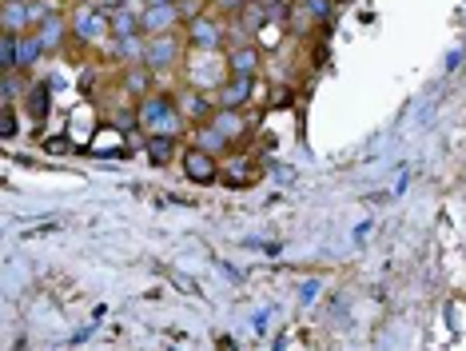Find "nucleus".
<instances>
[{
    "mask_svg": "<svg viewBox=\"0 0 466 351\" xmlns=\"http://www.w3.org/2000/svg\"><path fill=\"white\" fill-rule=\"evenodd\" d=\"M136 108H140V128L147 136H179L187 124L179 100L167 92H147L144 100H136Z\"/></svg>",
    "mask_w": 466,
    "mask_h": 351,
    "instance_id": "1",
    "label": "nucleus"
},
{
    "mask_svg": "<svg viewBox=\"0 0 466 351\" xmlns=\"http://www.w3.org/2000/svg\"><path fill=\"white\" fill-rule=\"evenodd\" d=\"M68 20H72V40H76L80 48H96V45H108L112 40V13L100 8L96 0L76 5V13H68Z\"/></svg>",
    "mask_w": 466,
    "mask_h": 351,
    "instance_id": "2",
    "label": "nucleus"
},
{
    "mask_svg": "<svg viewBox=\"0 0 466 351\" xmlns=\"http://www.w3.org/2000/svg\"><path fill=\"white\" fill-rule=\"evenodd\" d=\"M187 48L196 52H224L228 48V20H219V13H196L187 20Z\"/></svg>",
    "mask_w": 466,
    "mask_h": 351,
    "instance_id": "3",
    "label": "nucleus"
},
{
    "mask_svg": "<svg viewBox=\"0 0 466 351\" xmlns=\"http://www.w3.org/2000/svg\"><path fill=\"white\" fill-rule=\"evenodd\" d=\"M179 60H184V36H179V32H160V36H147L144 64L156 72V77H167V72H176Z\"/></svg>",
    "mask_w": 466,
    "mask_h": 351,
    "instance_id": "4",
    "label": "nucleus"
},
{
    "mask_svg": "<svg viewBox=\"0 0 466 351\" xmlns=\"http://www.w3.org/2000/svg\"><path fill=\"white\" fill-rule=\"evenodd\" d=\"M179 168H184V180H192L199 188H208L219 180V156H211L196 144H187L184 152H179Z\"/></svg>",
    "mask_w": 466,
    "mask_h": 351,
    "instance_id": "5",
    "label": "nucleus"
},
{
    "mask_svg": "<svg viewBox=\"0 0 466 351\" xmlns=\"http://www.w3.org/2000/svg\"><path fill=\"white\" fill-rule=\"evenodd\" d=\"M259 88V77H248V72H228L224 84L216 88V104L219 108H248L251 96Z\"/></svg>",
    "mask_w": 466,
    "mask_h": 351,
    "instance_id": "6",
    "label": "nucleus"
},
{
    "mask_svg": "<svg viewBox=\"0 0 466 351\" xmlns=\"http://www.w3.org/2000/svg\"><path fill=\"white\" fill-rule=\"evenodd\" d=\"M184 8H179V0H167V5H144L140 13V25L147 36H160V32H179L184 25Z\"/></svg>",
    "mask_w": 466,
    "mask_h": 351,
    "instance_id": "7",
    "label": "nucleus"
},
{
    "mask_svg": "<svg viewBox=\"0 0 466 351\" xmlns=\"http://www.w3.org/2000/svg\"><path fill=\"white\" fill-rule=\"evenodd\" d=\"M179 108H184V120L196 128V124H208L211 116L219 112V104H216V96H208V88L187 84V88L179 92Z\"/></svg>",
    "mask_w": 466,
    "mask_h": 351,
    "instance_id": "8",
    "label": "nucleus"
},
{
    "mask_svg": "<svg viewBox=\"0 0 466 351\" xmlns=\"http://www.w3.org/2000/svg\"><path fill=\"white\" fill-rule=\"evenodd\" d=\"M259 64H263V52L256 40H231L224 48V68L228 72H248V77H259Z\"/></svg>",
    "mask_w": 466,
    "mask_h": 351,
    "instance_id": "9",
    "label": "nucleus"
},
{
    "mask_svg": "<svg viewBox=\"0 0 466 351\" xmlns=\"http://www.w3.org/2000/svg\"><path fill=\"white\" fill-rule=\"evenodd\" d=\"M36 36H40V45H45L48 57L65 52V45L72 40V20H68V13H56V16L40 20V25H36Z\"/></svg>",
    "mask_w": 466,
    "mask_h": 351,
    "instance_id": "10",
    "label": "nucleus"
},
{
    "mask_svg": "<svg viewBox=\"0 0 466 351\" xmlns=\"http://www.w3.org/2000/svg\"><path fill=\"white\" fill-rule=\"evenodd\" d=\"M147 52V32H136V36H112L108 40V60L116 64H140Z\"/></svg>",
    "mask_w": 466,
    "mask_h": 351,
    "instance_id": "11",
    "label": "nucleus"
},
{
    "mask_svg": "<svg viewBox=\"0 0 466 351\" xmlns=\"http://www.w3.org/2000/svg\"><path fill=\"white\" fill-rule=\"evenodd\" d=\"M0 28L5 32H16V36H25V32H33V8H28V0H5L0 5Z\"/></svg>",
    "mask_w": 466,
    "mask_h": 351,
    "instance_id": "12",
    "label": "nucleus"
},
{
    "mask_svg": "<svg viewBox=\"0 0 466 351\" xmlns=\"http://www.w3.org/2000/svg\"><path fill=\"white\" fill-rule=\"evenodd\" d=\"M120 84H124V92L132 96V100H144L147 92H152V84H156V72L147 68V64H124V72H120Z\"/></svg>",
    "mask_w": 466,
    "mask_h": 351,
    "instance_id": "13",
    "label": "nucleus"
},
{
    "mask_svg": "<svg viewBox=\"0 0 466 351\" xmlns=\"http://www.w3.org/2000/svg\"><path fill=\"white\" fill-rule=\"evenodd\" d=\"M192 144L204 148V152H211V156H228L236 140H231L228 132H219V128L208 120V124H196V128H192Z\"/></svg>",
    "mask_w": 466,
    "mask_h": 351,
    "instance_id": "14",
    "label": "nucleus"
},
{
    "mask_svg": "<svg viewBox=\"0 0 466 351\" xmlns=\"http://www.w3.org/2000/svg\"><path fill=\"white\" fill-rule=\"evenodd\" d=\"M25 108H28V116H33L36 124L48 120V108H52V84H48V80H28Z\"/></svg>",
    "mask_w": 466,
    "mask_h": 351,
    "instance_id": "15",
    "label": "nucleus"
},
{
    "mask_svg": "<svg viewBox=\"0 0 466 351\" xmlns=\"http://www.w3.org/2000/svg\"><path fill=\"white\" fill-rule=\"evenodd\" d=\"M219 180L231 184V188L256 184V164H251V156H239V160H228V164H219Z\"/></svg>",
    "mask_w": 466,
    "mask_h": 351,
    "instance_id": "16",
    "label": "nucleus"
},
{
    "mask_svg": "<svg viewBox=\"0 0 466 351\" xmlns=\"http://www.w3.org/2000/svg\"><path fill=\"white\" fill-rule=\"evenodd\" d=\"M144 148H147V160H152L156 168H167L179 156V136H147Z\"/></svg>",
    "mask_w": 466,
    "mask_h": 351,
    "instance_id": "17",
    "label": "nucleus"
},
{
    "mask_svg": "<svg viewBox=\"0 0 466 351\" xmlns=\"http://www.w3.org/2000/svg\"><path fill=\"white\" fill-rule=\"evenodd\" d=\"M211 124H216L219 132H228L231 140H239V136L251 132V120L243 116V108H219L216 116H211Z\"/></svg>",
    "mask_w": 466,
    "mask_h": 351,
    "instance_id": "18",
    "label": "nucleus"
},
{
    "mask_svg": "<svg viewBox=\"0 0 466 351\" xmlns=\"http://www.w3.org/2000/svg\"><path fill=\"white\" fill-rule=\"evenodd\" d=\"M48 52H45V45H40V36H36V28L33 32H25V36H20V57H16V68L20 72H33L40 60H45Z\"/></svg>",
    "mask_w": 466,
    "mask_h": 351,
    "instance_id": "19",
    "label": "nucleus"
},
{
    "mask_svg": "<svg viewBox=\"0 0 466 351\" xmlns=\"http://www.w3.org/2000/svg\"><path fill=\"white\" fill-rule=\"evenodd\" d=\"M136 32H144L140 8H132V5L112 8V36H136Z\"/></svg>",
    "mask_w": 466,
    "mask_h": 351,
    "instance_id": "20",
    "label": "nucleus"
},
{
    "mask_svg": "<svg viewBox=\"0 0 466 351\" xmlns=\"http://www.w3.org/2000/svg\"><path fill=\"white\" fill-rule=\"evenodd\" d=\"M25 92H28V72H20V68L0 72V104H16Z\"/></svg>",
    "mask_w": 466,
    "mask_h": 351,
    "instance_id": "21",
    "label": "nucleus"
},
{
    "mask_svg": "<svg viewBox=\"0 0 466 351\" xmlns=\"http://www.w3.org/2000/svg\"><path fill=\"white\" fill-rule=\"evenodd\" d=\"M299 5H303L315 20H319V25H327V20L335 16V0H299Z\"/></svg>",
    "mask_w": 466,
    "mask_h": 351,
    "instance_id": "22",
    "label": "nucleus"
},
{
    "mask_svg": "<svg viewBox=\"0 0 466 351\" xmlns=\"http://www.w3.org/2000/svg\"><path fill=\"white\" fill-rule=\"evenodd\" d=\"M112 124L120 128L124 136L136 132V128H140V108H120V112H116V120H112Z\"/></svg>",
    "mask_w": 466,
    "mask_h": 351,
    "instance_id": "23",
    "label": "nucleus"
},
{
    "mask_svg": "<svg viewBox=\"0 0 466 351\" xmlns=\"http://www.w3.org/2000/svg\"><path fill=\"white\" fill-rule=\"evenodd\" d=\"M16 112H13V104H0V136H5V140H13L16 136Z\"/></svg>",
    "mask_w": 466,
    "mask_h": 351,
    "instance_id": "24",
    "label": "nucleus"
},
{
    "mask_svg": "<svg viewBox=\"0 0 466 351\" xmlns=\"http://www.w3.org/2000/svg\"><path fill=\"white\" fill-rule=\"evenodd\" d=\"M211 8H216L219 16H231V13H243V8L251 5V0H208Z\"/></svg>",
    "mask_w": 466,
    "mask_h": 351,
    "instance_id": "25",
    "label": "nucleus"
},
{
    "mask_svg": "<svg viewBox=\"0 0 466 351\" xmlns=\"http://www.w3.org/2000/svg\"><path fill=\"white\" fill-rule=\"evenodd\" d=\"M96 5H100V8H108V13H112V8H120V5H128V0H96Z\"/></svg>",
    "mask_w": 466,
    "mask_h": 351,
    "instance_id": "26",
    "label": "nucleus"
}]
</instances>
